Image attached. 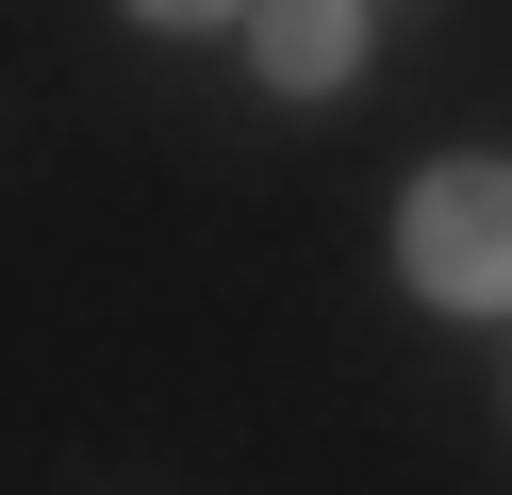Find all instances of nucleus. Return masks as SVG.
<instances>
[{"label":"nucleus","mask_w":512,"mask_h":495,"mask_svg":"<svg viewBox=\"0 0 512 495\" xmlns=\"http://www.w3.org/2000/svg\"><path fill=\"white\" fill-rule=\"evenodd\" d=\"M133 33H215V17H248V0H116Z\"/></svg>","instance_id":"obj_3"},{"label":"nucleus","mask_w":512,"mask_h":495,"mask_svg":"<svg viewBox=\"0 0 512 495\" xmlns=\"http://www.w3.org/2000/svg\"><path fill=\"white\" fill-rule=\"evenodd\" d=\"M397 281L430 314H512V165L496 149H446L397 198Z\"/></svg>","instance_id":"obj_1"},{"label":"nucleus","mask_w":512,"mask_h":495,"mask_svg":"<svg viewBox=\"0 0 512 495\" xmlns=\"http://www.w3.org/2000/svg\"><path fill=\"white\" fill-rule=\"evenodd\" d=\"M380 50V0H248V83L265 99H347Z\"/></svg>","instance_id":"obj_2"}]
</instances>
